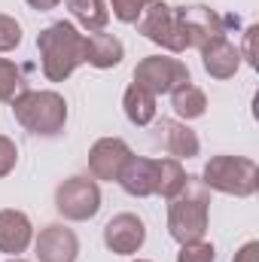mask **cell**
Wrapping results in <instances>:
<instances>
[{"label": "cell", "mask_w": 259, "mask_h": 262, "mask_svg": "<svg viewBox=\"0 0 259 262\" xmlns=\"http://www.w3.org/2000/svg\"><path fill=\"white\" fill-rule=\"evenodd\" d=\"M40 67L49 82H64L79 64H85V34H79L70 21H55L37 37Z\"/></svg>", "instance_id": "1"}, {"label": "cell", "mask_w": 259, "mask_h": 262, "mask_svg": "<svg viewBox=\"0 0 259 262\" xmlns=\"http://www.w3.org/2000/svg\"><path fill=\"white\" fill-rule=\"evenodd\" d=\"M12 116L37 137H58L67 125V101L52 89H25L12 101Z\"/></svg>", "instance_id": "2"}, {"label": "cell", "mask_w": 259, "mask_h": 262, "mask_svg": "<svg viewBox=\"0 0 259 262\" xmlns=\"http://www.w3.org/2000/svg\"><path fill=\"white\" fill-rule=\"evenodd\" d=\"M201 183L223 195L250 198L259 186V168L247 156H213L204 165Z\"/></svg>", "instance_id": "3"}, {"label": "cell", "mask_w": 259, "mask_h": 262, "mask_svg": "<svg viewBox=\"0 0 259 262\" xmlns=\"http://www.w3.org/2000/svg\"><path fill=\"white\" fill-rule=\"evenodd\" d=\"M134 25H137V34H143L149 43H156V46H162V49H168L174 55L189 49L186 31H183V18H180V6L153 0Z\"/></svg>", "instance_id": "4"}, {"label": "cell", "mask_w": 259, "mask_h": 262, "mask_svg": "<svg viewBox=\"0 0 259 262\" xmlns=\"http://www.w3.org/2000/svg\"><path fill=\"white\" fill-rule=\"evenodd\" d=\"M207 195H177L168 204V235L177 244H189V241H201L207 235Z\"/></svg>", "instance_id": "5"}, {"label": "cell", "mask_w": 259, "mask_h": 262, "mask_svg": "<svg viewBox=\"0 0 259 262\" xmlns=\"http://www.w3.org/2000/svg\"><path fill=\"white\" fill-rule=\"evenodd\" d=\"M131 76H134V85L146 89L149 95H171L174 89L192 82L189 67L171 55H146L143 61H137Z\"/></svg>", "instance_id": "6"}, {"label": "cell", "mask_w": 259, "mask_h": 262, "mask_svg": "<svg viewBox=\"0 0 259 262\" xmlns=\"http://www.w3.org/2000/svg\"><path fill=\"white\" fill-rule=\"evenodd\" d=\"M55 210L64 220H73V223H85V220L98 216V210H101L98 183L89 180V177H67L55 189Z\"/></svg>", "instance_id": "7"}, {"label": "cell", "mask_w": 259, "mask_h": 262, "mask_svg": "<svg viewBox=\"0 0 259 262\" xmlns=\"http://www.w3.org/2000/svg\"><path fill=\"white\" fill-rule=\"evenodd\" d=\"M180 18H183V31H186V43L192 49H204L207 43L226 37V18L210 9L207 3H195V6H180Z\"/></svg>", "instance_id": "8"}, {"label": "cell", "mask_w": 259, "mask_h": 262, "mask_svg": "<svg viewBox=\"0 0 259 262\" xmlns=\"http://www.w3.org/2000/svg\"><path fill=\"white\" fill-rule=\"evenodd\" d=\"M128 156H131V146L122 137H101L89 149V171H92L95 180L113 183V180H119V171L128 162Z\"/></svg>", "instance_id": "9"}, {"label": "cell", "mask_w": 259, "mask_h": 262, "mask_svg": "<svg viewBox=\"0 0 259 262\" xmlns=\"http://www.w3.org/2000/svg\"><path fill=\"white\" fill-rule=\"evenodd\" d=\"M146 241V226L137 213H116L104 226V244L116 256H131L143 247Z\"/></svg>", "instance_id": "10"}, {"label": "cell", "mask_w": 259, "mask_h": 262, "mask_svg": "<svg viewBox=\"0 0 259 262\" xmlns=\"http://www.w3.org/2000/svg\"><path fill=\"white\" fill-rule=\"evenodd\" d=\"M34 247H37V259L40 262H76V256H79L76 232L61 226V223H52V226L40 229Z\"/></svg>", "instance_id": "11"}, {"label": "cell", "mask_w": 259, "mask_h": 262, "mask_svg": "<svg viewBox=\"0 0 259 262\" xmlns=\"http://www.w3.org/2000/svg\"><path fill=\"white\" fill-rule=\"evenodd\" d=\"M128 195L134 198H149L156 195V183H159V159H146V156H134L131 152L128 162L119 171L116 180Z\"/></svg>", "instance_id": "12"}, {"label": "cell", "mask_w": 259, "mask_h": 262, "mask_svg": "<svg viewBox=\"0 0 259 262\" xmlns=\"http://www.w3.org/2000/svg\"><path fill=\"white\" fill-rule=\"evenodd\" d=\"M34 238V226L28 220V213L15 210V207H3L0 210V253L18 256L28 250Z\"/></svg>", "instance_id": "13"}, {"label": "cell", "mask_w": 259, "mask_h": 262, "mask_svg": "<svg viewBox=\"0 0 259 262\" xmlns=\"http://www.w3.org/2000/svg\"><path fill=\"white\" fill-rule=\"evenodd\" d=\"M201 64L207 70V76H213V79H232L241 67V52H238L235 43L220 37V40H213L201 49Z\"/></svg>", "instance_id": "14"}, {"label": "cell", "mask_w": 259, "mask_h": 262, "mask_svg": "<svg viewBox=\"0 0 259 262\" xmlns=\"http://www.w3.org/2000/svg\"><path fill=\"white\" fill-rule=\"evenodd\" d=\"M122 58H125V46L119 37L104 34V31L85 34V64L98 67V70H110V67L122 64Z\"/></svg>", "instance_id": "15"}, {"label": "cell", "mask_w": 259, "mask_h": 262, "mask_svg": "<svg viewBox=\"0 0 259 262\" xmlns=\"http://www.w3.org/2000/svg\"><path fill=\"white\" fill-rule=\"evenodd\" d=\"M159 140L171 152V159H195L198 149H201L198 134L186 122H177V119H162L159 122Z\"/></svg>", "instance_id": "16"}, {"label": "cell", "mask_w": 259, "mask_h": 262, "mask_svg": "<svg viewBox=\"0 0 259 262\" xmlns=\"http://www.w3.org/2000/svg\"><path fill=\"white\" fill-rule=\"evenodd\" d=\"M186 186H189V174H186V168L180 165V159H159V183H156V195L162 198H177L186 192Z\"/></svg>", "instance_id": "17"}, {"label": "cell", "mask_w": 259, "mask_h": 262, "mask_svg": "<svg viewBox=\"0 0 259 262\" xmlns=\"http://www.w3.org/2000/svg\"><path fill=\"white\" fill-rule=\"evenodd\" d=\"M122 107H125V116H128L131 125H149L153 119H156V95H149L146 89H140V85H134L131 82L128 89H125V95H122Z\"/></svg>", "instance_id": "18"}, {"label": "cell", "mask_w": 259, "mask_h": 262, "mask_svg": "<svg viewBox=\"0 0 259 262\" xmlns=\"http://www.w3.org/2000/svg\"><path fill=\"white\" fill-rule=\"evenodd\" d=\"M171 107H174V113H177L183 122L201 119V116L207 113V95H204L198 85L186 82V85H180V89L171 92Z\"/></svg>", "instance_id": "19"}, {"label": "cell", "mask_w": 259, "mask_h": 262, "mask_svg": "<svg viewBox=\"0 0 259 262\" xmlns=\"http://www.w3.org/2000/svg\"><path fill=\"white\" fill-rule=\"evenodd\" d=\"M67 9L85 31H104L110 21V9L104 0H67Z\"/></svg>", "instance_id": "20"}, {"label": "cell", "mask_w": 259, "mask_h": 262, "mask_svg": "<svg viewBox=\"0 0 259 262\" xmlns=\"http://www.w3.org/2000/svg\"><path fill=\"white\" fill-rule=\"evenodd\" d=\"M25 89H28V82H25L21 67H15L9 58H0V101L12 104Z\"/></svg>", "instance_id": "21"}, {"label": "cell", "mask_w": 259, "mask_h": 262, "mask_svg": "<svg viewBox=\"0 0 259 262\" xmlns=\"http://www.w3.org/2000/svg\"><path fill=\"white\" fill-rule=\"evenodd\" d=\"M177 262H217V250L210 241H189V244H180V253Z\"/></svg>", "instance_id": "22"}, {"label": "cell", "mask_w": 259, "mask_h": 262, "mask_svg": "<svg viewBox=\"0 0 259 262\" xmlns=\"http://www.w3.org/2000/svg\"><path fill=\"white\" fill-rule=\"evenodd\" d=\"M153 0H110V9H113V15L122 21V25H134L140 15H143V9L149 6Z\"/></svg>", "instance_id": "23"}, {"label": "cell", "mask_w": 259, "mask_h": 262, "mask_svg": "<svg viewBox=\"0 0 259 262\" xmlns=\"http://www.w3.org/2000/svg\"><path fill=\"white\" fill-rule=\"evenodd\" d=\"M21 43V25L12 15L0 12V52H12Z\"/></svg>", "instance_id": "24"}, {"label": "cell", "mask_w": 259, "mask_h": 262, "mask_svg": "<svg viewBox=\"0 0 259 262\" xmlns=\"http://www.w3.org/2000/svg\"><path fill=\"white\" fill-rule=\"evenodd\" d=\"M15 162H18V146H15V140L6 137V134H0V177L12 174Z\"/></svg>", "instance_id": "25"}, {"label": "cell", "mask_w": 259, "mask_h": 262, "mask_svg": "<svg viewBox=\"0 0 259 262\" xmlns=\"http://www.w3.org/2000/svg\"><path fill=\"white\" fill-rule=\"evenodd\" d=\"M256 34H259V28H256V25H250V28L244 31V49H238V52H241V58H244L250 67H256V49H253Z\"/></svg>", "instance_id": "26"}, {"label": "cell", "mask_w": 259, "mask_h": 262, "mask_svg": "<svg viewBox=\"0 0 259 262\" xmlns=\"http://www.w3.org/2000/svg\"><path fill=\"white\" fill-rule=\"evenodd\" d=\"M232 262H259V241H247V244H241Z\"/></svg>", "instance_id": "27"}, {"label": "cell", "mask_w": 259, "mask_h": 262, "mask_svg": "<svg viewBox=\"0 0 259 262\" xmlns=\"http://www.w3.org/2000/svg\"><path fill=\"white\" fill-rule=\"evenodd\" d=\"M31 9H37V12H49V9H55L61 0H25Z\"/></svg>", "instance_id": "28"}, {"label": "cell", "mask_w": 259, "mask_h": 262, "mask_svg": "<svg viewBox=\"0 0 259 262\" xmlns=\"http://www.w3.org/2000/svg\"><path fill=\"white\" fill-rule=\"evenodd\" d=\"M6 262H25V259H18V256H12V259H6Z\"/></svg>", "instance_id": "29"}, {"label": "cell", "mask_w": 259, "mask_h": 262, "mask_svg": "<svg viewBox=\"0 0 259 262\" xmlns=\"http://www.w3.org/2000/svg\"><path fill=\"white\" fill-rule=\"evenodd\" d=\"M134 262H149V259H134Z\"/></svg>", "instance_id": "30"}]
</instances>
